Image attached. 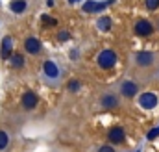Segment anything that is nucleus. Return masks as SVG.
<instances>
[{"instance_id":"5701e85b","label":"nucleus","mask_w":159,"mask_h":152,"mask_svg":"<svg viewBox=\"0 0 159 152\" xmlns=\"http://www.w3.org/2000/svg\"><path fill=\"white\" fill-rule=\"evenodd\" d=\"M107 4H96V7H94V11H102L104 7H106Z\"/></svg>"},{"instance_id":"aec40b11","label":"nucleus","mask_w":159,"mask_h":152,"mask_svg":"<svg viewBox=\"0 0 159 152\" xmlns=\"http://www.w3.org/2000/svg\"><path fill=\"white\" fill-rule=\"evenodd\" d=\"M159 135V126L157 128H154V130H150V132H148V135H146V137H148V139H150V141H152V139H156V137H157Z\"/></svg>"},{"instance_id":"4be33fe9","label":"nucleus","mask_w":159,"mask_h":152,"mask_svg":"<svg viewBox=\"0 0 159 152\" xmlns=\"http://www.w3.org/2000/svg\"><path fill=\"white\" fill-rule=\"evenodd\" d=\"M98 152H115V149L109 147V145H102V147L98 149Z\"/></svg>"},{"instance_id":"412c9836","label":"nucleus","mask_w":159,"mask_h":152,"mask_svg":"<svg viewBox=\"0 0 159 152\" xmlns=\"http://www.w3.org/2000/svg\"><path fill=\"white\" fill-rule=\"evenodd\" d=\"M69 37H70L69 30H61V32H59V36H57V39H59V41H67Z\"/></svg>"},{"instance_id":"ddd939ff","label":"nucleus","mask_w":159,"mask_h":152,"mask_svg":"<svg viewBox=\"0 0 159 152\" xmlns=\"http://www.w3.org/2000/svg\"><path fill=\"white\" fill-rule=\"evenodd\" d=\"M11 65L15 67V69H20V67H24V56L22 54H11Z\"/></svg>"},{"instance_id":"9d476101","label":"nucleus","mask_w":159,"mask_h":152,"mask_svg":"<svg viewBox=\"0 0 159 152\" xmlns=\"http://www.w3.org/2000/svg\"><path fill=\"white\" fill-rule=\"evenodd\" d=\"M11 54H13V39L9 37V36H6V37L2 39L0 56H2L4 59H9V58H11Z\"/></svg>"},{"instance_id":"dca6fc26","label":"nucleus","mask_w":159,"mask_h":152,"mask_svg":"<svg viewBox=\"0 0 159 152\" xmlns=\"http://www.w3.org/2000/svg\"><path fill=\"white\" fill-rule=\"evenodd\" d=\"M80 87H81V83H80L78 80H70V82L67 83V89H69V91H72V93L80 91Z\"/></svg>"},{"instance_id":"b1692460","label":"nucleus","mask_w":159,"mask_h":152,"mask_svg":"<svg viewBox=\"0 0 159 152\" xmlns=\"http://www.w3.org/2000/svg\"><path fill=\"white\" fill-rule=\"evenodd\" d=\"M46 4H48V6L52 7V6H54V0H46Z\"/></svg>"},{"instance_id":"f257e3e1","label":"nucleus","mask_w":159,"mask_h":152,"mask_svg":"<svg viewBox=\"0 0 159 152\" xmlns=\"http://www.w3.org/2000/svg\"><path fill=\"white\" fill-rule=\"evenodd\" d=\"M133 65L137 69H141V71H148V69H152L156 65V56L152 52H144V50L137 52L133 56Z\"/></svg>"},{"instance_id":"20e7f679","label":"nucleus","mask_w":159,"mask_h":152,"mask_svg":"<svg viewBox=\"0 0 159 152\" xmlns=\"http://www.w3.org/2000/svg\"><path fill=\"white\" fill-rule=\"evenodd\" d=\"M20 104H22V108L24 110H35L37 108V104H39V97L34 93V91H24V95H22V98H20Z\"/></svg>"},{"instance_id":"393cba45","label":"nucleus","mask_w":159,"mask_h":152,"mask_svg":"<svg viewBox=\"0 0 159 152\" xmlns=\"http://www.w3.org/2000/svg\"><path fill=\"white\" fill-rule=\"evenodd\" d=\"M69 2H70V4H76V2H80V0H69Z\"/></svg>"},{"instance_id":"9b49d317","label":"nucleus","mask_w":159,"mask_h":152,"mask_svg":"<svg viewBox=\"0 0 159 152\" xmlns=\"http://www.w3.org/2000/svg\"><path fill=\"white\" fill-rule=\"evenodd\" d=\"M100 104H102V108H106V110H111V108H117V106H119V98H117V95L106 93V95L100 98Z\"/></svg>"},{"instance_id":"39448f33","label":"nucleus","mask_w":159,"mask_h":152,"mask_svg":"<svg viewBox=\"0 0 159 152\" xmlns=\"http://www.w3.org/2000/svg\"><path fill=\"white\" fill-rule=\"evenodd\" d=\"M139 106L144 108V110H154V108L157 106V97H156L154 93L146 91V93H143V95L139 97Z\"/></svg>"},{"instance_id":"f8f14e48","label":"nucleus","mask_w":159,"mask_h":152,"mask_svg":"<svg viewBox=\"0 0 159 152\" xmlns=\"http://www.w3.org/2000/svg\"><path fill=\"white\" fill-rule=\"evenodd\" d=\"M9 9H11L13 13H22V11L26 9V0H11Z\"/></svg>"},{"instance_id":"6ab92c4d","label":"nucleus","mask_w":159,"mask_h":152,"mask_svg":"<svg viewBox=\"0 0 159 152\" xmlns=\"http://www.w3.org/2000/svg\"><path fill=\"white\" fill-rule=\"evenodd\" d=\"M146 2V7L150 9V11H156L159 7V0H144Z\"/></svg>"},{"instance_id":"423d86ee","label":"nucleus","mask_w":159,"mask_h":152,"mask_svg":"<svg viewBox=\"0 0 159 152\" xmlns=\"http://www.w3.org/2000/svg\"><path fill=\"white\" fill-rule=\"evenodd\" d=\"M137 83L135 82H131V80H126V82H122V85H120V95L122 97H126V98H131V97H135L137 95Z\"/></svg>"},{"instance_id":"1a4fd4ad","label":"nucleus","mask_w":159,"mask_h":152,"mask_svg":"<svg viewBox=\"0 0 159 152\" xmlns=\"http://www.w3.org/2000/svg\"><path fill=\"white\" fill-rule=\"evenodd\" d=\"M41 48H43V45H41V41L37 37H28L24 41V50L28 54H39Z\"/></svg>"},{"instance_id":"7ed1b4c3","label":"nucleus","mask_w":159,"mask_h":152,"mask_svg":"<svg viewBox=\"0 0 159 152\" xmlns=\"http://www.w3.org/2000/svg\"><path fill=\"white\" fill-rule=\"evenodd\" d=\"M133 30H135V34H137V36H141V37H148V36H152V34H154V26H152V22H148L146 19L137 21V22H135V26H133Z\"/></svg>"},{"instance_id":"f3484780","label":"nucleus","mask_w":159,"mask_h":152,"mask_svg":"<svg viewBox=\"0 0 159 152\" xmlns=\"http://www.w3.org/2000/svg\"><path fill=\"white\" fill-rule=\"evenodd\" d=\"M94 7H96V2H94V0H87V2L83 4V11H85V13L94 11Z\"/></svg>"},{"instance_id":"2eb2a0df","label":"nucleus","mask_w":159,"mask_h":152,"mask_svg":"<svg viewBox=\"0 0 159 152\" xmlns=\"http://www.w3.org/2000/svg\"><path fill=\"white\" fill-rule=\"evenodd\" d=\"M7 145H9V135L4 130H0V150H4Z\"/></svg>"},{"instance_id":"a211bd4d","label":"nucleus","mask_w":159,"mask_h":152,"mask_svg":"<svg viewBox=\"0 0 159 152\" xmlns=\"http://www.w3.org/2000/svg\"><path fill=\"white\" fill-rule=\"evenodd\" d=\"M41 21H43V24H46V26H56V24H57V21H56V19H52L50 15H43V17H41Z\"/></svg>"},{"instance_id":"6e6552de","label":"nucleus","mask_w":159,"mask_h":152,"mask_svg":"<svg viewBox=\"0 0 159 152\" xmlns=\"http://www.w3.org/2000/svg\"><path fill=\"white\" fill-rule=\"evenodd\" d=\"M107 139H109L111 143H115V145H120V143L126 139V134H124V130H122L120 126H113V128L109 130V134H107Z\"/></svg>"},{"instance_id":"0eeeda50","label":"nucleus","mask_w":159,"mask_h":152,"mask_svg":"<svg viewBox=\"0 0 159 152\" xmlns=\"http://www.w3.org/2000/svg\"><path fill=\"white\" fill-rule=\"evenodd\" d=\"M43 73H44L46 78H50V80L59 78V69H57V65H56L52 59H46V61H44V65H43Z\"/></svg>"},{"instance_id":"4468645a","label":"nucleus","mask_w":159,"mask_h":152,"mask_svg":"<svg viewBox=\"0 0 159 152\" xmlns=\"http://www.w3.org/2000/svg\"><path fill=\"white\" fill-rule=\"evenodd\" d=\"M98 28H100L102 32H109V28H111V19H109V17H102V19L98 21Z\"/></svg>"},{"instance_id":"f03ea898","label":"nucleus","mask_w":159,"mask_h":152,"mask_svg":"<svg viewBox=\"0 0 159 152\" xmlns=\"http://www.w3.org/2000/svg\"><path fill=\"white\" fill-rule=\"evenodd\" d=\"M117 59L119 58H117V54L113 50H102L98 54V58H96V63H98L100 69H111L117 63Z\"/></svg>"}]
</instances>
